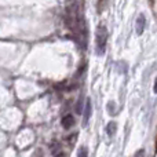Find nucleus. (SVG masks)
<instances>
[{"mask_svg": "<svg viewBox=\"0 0 157 157\" xmlns=\"http://www.w3.org/2000/svg\"><path fill=\"white\" fill-rule=\"evenodd\" d=\"M106 41H108V29L103 24H99L95 32V51L97 55H103L106 50Z\"/></svg>", "mask_w": 157, "mask_h": 157, "instance_id": "1", "label": "nucleus"}, {"mask_svg": "<svg viewBox=\"0 0 157 157\" xmlns=\"http://www.w3.org/2000/svg\"><path fill=\"white\" fill-rule=\"evenodd\" d=\"M153 91L157 94V77H156V80H155V87H153Z\"/></svg>", "mask_w": 157, "mask_h": 157, "instance_id": "10", "label": "nucleus"}, {"mask_svg": "<svg viewBox=\"0 0 157 157\" xmlns=\"http://www.w3.org/2000/svg\"><path fill=\"white\" fill-rule=\"evenodd\" d=\"M117 130V124L114 121H110L108 125H106V134H108L109 136H113L114 132H116Z\"/></svg>", "mask_w": 157, "mask_h": 157, "instance_id": "5", "label": "nucleus"}, {"mask_svg": "<svg viewBox=\"0 0 157 157\" xmlns=\"http://www.w3.org/2000/svg\"><path fill=\"white\" fill-rule=\"evenodd\" d=\"M77 157H88V150H87V147L81 146V147H80V149H78Z\"/></svg>", "mask_w": 157, "mask_h": 157, "instance_id": "7", "label": "nucleus"}, {"mask_svg": "<svg viewBox=\"0 0 157 157\" xmlns=\"http://www.w3.org/2000/svg\"><path fill=\"white\" fill-rule=\"evenodd\" d=\"M91 112H92V105H91V99L86 101V106H84V117H83V125H87L91 117Z\"/></svg>", "mask_w": 157, "mask_h": 157, "instance_id": "2", "label": "nucleus"}, {"mask_svg": "<svg viewBox=\"0 0 157 157\" xmlns=\"http://www.w3.org/2000/svg\"><path fill=\"white\" fill-rule=\"evenodd\" d=\"M83 97H80L78 98V101H77V103H76V113L77 114H80L81 112H83Z\"/></svg>", "mask_w": 157, "mask_h": 157, "instance_id": "6", "label": "nucleus"}, {"mask_svg": "<svg viewBox=\"0 0 157 157\" xmlns=\"http://www.w3.org/2000/svg\"><path fill=\"white\" fill-rule=\"evenodd\" d=\"M134 157H145V150H144V149L138 150V152L135 153V156H134Z\"/></svg>", "mask_w": 157, "mask_h": 157, "instance_id": "8", "label": "nucleus"}, {"mask_svg": "<svg viewBox=\"0 0 157 157\" xmlns=\"http://www.w3.org/2000/svg\"><path fill=\"white\" fill-rule=\"evenodd\" d=\"M145 24H146V21H145V15L141 14V15L138 17V19H136V24H135V29H136V33H138V35H142V33H144Z\"/></svg>", "mask_w": 157, "mask_h": 157, "instance_id": "3", "label": "nucleus"}, {"mask_svg": "<svg viewBox=\"0 0 157 157\" xmlns=\"http://www.w3.org/2000/svg\"><path fill=\"white\" fill-rule=\"evenodd\" d=\"M105 2H106V0H99V4H98V6H99V11H101V8H102V4Z\"/></svg>", "mask_w": 157, "mask_h": 157, "instance_id": "11", "label": "nucleus"}, {"mask_svg": "<svg viewBox=\"0 0 157 157\" xmlns=\"http://www.w3.org/2000/svg\"><path fill=\"white\" fill-rule=\"evenodd\" d=\"M113 106H114V103H113V102H109V106H108V108H109V112H110L112 114L114 113V112H113Z\"/></svg>", "mask_w": 157, "mask_h": 157, "instance_id": "9", "label": "nucleus"}, {"mask_svg": "<svg viewBox=\"0 0 157 157\" xmlns=\"http://www.w3.org/2000/svg\"><path fill=\"white\" fill-rule=\"evenodd\" d=\"M61 124H62V127L63 128H71L72 125L75 124V117L72 116V114H66V116H63L62 117V120H61Z\"/></svg>", "mask_w": 157, "mask_h": 157, "instance_id": "4", "label": "nucleus"}]
</instances>
